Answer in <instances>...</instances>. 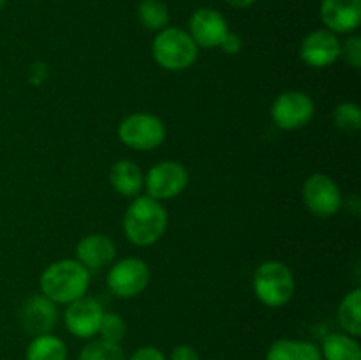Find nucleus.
Returning a JSON list of instances; mask_svg holds the SVG:
<instances>
[{
  "mask_svg": "<svg viewBox=\"0 0 361 360\" xmlns=\"http://www.w3.org/2000/svg\"><path fill=\"white\" fill-rule=\"evenodd\" d=\"M168 228V212L161 201L136 196L123 215V232L134 246L147 247L159 242Z\"/></svg>",
  "mask_w": 361,
  "mask_h": 360,
  "instance_id": "obj_1",
  "label": "nucleus"
},
{
  "mask_svg": "<svg viewBox=\"0 0 361 360\" xmlns=\"http://www.w3.org/2000/svg\"><path fill=\"white\" fill-rule=\"evenodd\" d=\"M90 284V270L78 260H59L44 268L41 292L53 304H71L81 299Z\"/></svg>",
  "mask_w": 361,
  "mask_h": 360,
  "instance_id": "obj_2",
  "label": "nucleus"
},
{
  "mask_svg": "<svg viewBox=\"0 0 361 360\" xmlns=\"http://www.w3.org/2000/svg\"><path fill=\"white\" fill-rule=\"evenodd\" d=\"M252 288L261 304L267 307H282L295 295V275L282 261H263L254 270Z\"/></svg>",
  "mask_w": 361,
  "mask_h": 360,
  "instance_id": "obj_3",
  "label": "nucleus"
},
{
  "mask_svg": "<svg viewBox=\"0 0 361 360\" xmlns=\"http://www.w3.org/2000/svg\"><path fill=\"white\" fill-rule=\"evenodd\" d=\"M197 48L189 32L166 27L159 30L152 42L155 62L168 71H185L197 60Z\"/></svg>",
  "mask_w": 361,
  "mask_h": 360,
  "instance_id": "obj_4",
  "label": "nucleus"
},
{
  "mask_svg": "<svg viewBox=\"0 0 361 360\" xmlns=\"http://www.w3.org/2000/svg\"><path fill=\"white\" fill-rule=\"evenodd\" d=\"M118 138L134 150H152L166 140V126L152 113H133L118 124Z\"/></svg>",
  "mask_w": 361,
  "mask_h": 360,
  "instance_id": "obj_5",
  "label": "nucleus"
},
{
  "mask_svg": "<svg viewBox=\"0 0 361 360\" xmlns=\"http://www.w3.org/2000/svg\"><path fill=\"white\" fill-rule=\"evenodd\" d=\"M189 184V173L185 166L176 161L157 162L148 169L143 176V186L147 187L148 196L154 200H173L185 191Z\"/></svg>",
  "mask_w": 361,
  "mask_h": 360,
  "instance_id": "obj_6",
  "label": "nucleus"
},
{
  "mask_svg": "<svg viewBox=\"0 0 361 360\" xmlns=\"http://www.w3.org/2000/svg\"><path fill=\"white\" fill-rule=\"evenodd\" d=\"M150 282V268L141 258H123L108 272V288L120 299H133Z\"/></svg>",
  "mask_w": 361,
  "mask_h": 360,
  "instance_id": "obj_7",
  "label": "nucleus"
},
{
  "mask_svg": "<svg viewBox=\"0 0 361 360\" xmlns=\"http://www.w3.org/2000/svg\"><path fill=\"white\" fill-rule=\"evenodd\" d=\"M316 106L310 95L300 90L282 92L271 104V120L284 131H295L312 120Z\"/></svg>",
  "mask_w": 361,
  "mask_h": 360,
  "instance_id": "obj_8",
  "label": "nucleus"
},
{
  "mask_svg": "<svg viewBox=\"0 0 361 360\" xmlns=\"http://www.w3.org/2000/svg\"><path fill=\"white\" fill-rule=\"evenodd\" d=\"M302 196L307 208L317 217H330L342 207V193L337 182L324 173H314L305 180Z\"/></svg>",
  "mask_w": 361,
  "mask_h": 360,
  "instance_id": "obj_9",
  "label": "nucleus"
},
{
  "mask_svg": "<svg viewBox=\"0 0 361 360\" xmlns=\"http://www.w3.org/2000/svg\"><path fill=\"white\" fill-rule=\"evenodd\" d=\"M104 309L97 300L90 296H81L69 304L66 309V327L74 337L90 339L99 332Z\"/></svg>",
  "mask_w": 361,
  "mask_h": 360,
  "instance_id": "obj_10",
  "label": "nucleus"
},
{
  "mask_svg": "<svg viewBox=\"0 0 361 360\" xmlns=\"http://www.w3.org/2000/svg\"><path fill=\"white\" fill-rule=\"evenodd\" d=\"M341 56V42L328 28H319L303 37L300 44V59L310 67H328Z\"/></svg>",
  "mask_w": 361,
  "mask_h": 360,
  "instance_id": "obj_11",
  "label": "nucleus"
},
{
  "mask_svg": "<svg viewBox=\"0 0 361 360\" xmlns=\"http://www.w3.org/2000/svg\"><path fill=\"white\" fill-rule=\"evenodd\" d=\"M228 21L215 9H197L190 16L189 34L197 46L203 48H217L222 39L228 35Z\"/></svg>",
  "mask_w": 361,
  "mask_h": 360,
  "instance_id": "obj_12",
  "label": "nucleus"
},
{
  "mask_svg": "<svg viewBox=\"0 0 361 360\" xmlns=\"http://www.w3.org/2000/svg\"><path fill=\"white\" fill-rule=\"evenodd\" d=\"M321 20L334 34H349L361 23V0H321Z\"/></svg>",
  "mask_w": 361,
  "mask_h": 360,
  "instance_id": "obj_13",
  "label": "nucleus"
},
{
  "mask_svg": "<svg viewBox=\"0 0 361 360\" xmlns=\"http://www.w3.org/2000/svg\"><path fill=\"white\" fill-rule=\"evenodd\" d=\"M56 306L44 295L30 296L27 302L21 306L20 320L25 330L32 335L49 334L51 328L56 325Z\"/></svg>",
  "mask_w": 361,
  "mask_h": 360,
  "instance_id": "obj_14",
  "label": "nucleus"
},
{
  "mask_svg": "<svg viewBox=\"0 0 361 360\" xmlns=\"http://www.w3.org/2000/svg\"><path fill=\"white\" fill-rule=\"evenodd\" d=\"M115 242L108 235L92 233L83 236L76 246V260L88 270H99L115 260Z\"/></svg>",
  "mask_w": 361,
  "mask_h": 360,
  "instance_id": "obj_15",
  "label": "nucleus"
},
{
  "mask_svg": "<svg viewBox=\"0 0 361 360\" xmlns=\"http://www.w3.org/2000/svg\"><path fill=\"white\" fill-rule=\"evenodd\" d=\"M109 182L113 189L127 198H136L143 189V175L136 162L120 159L109 169Z\"/></svg>",
  "mask_w": 361,
  "mask_h": 360,
  "instance_id": "obj_16",
  "label": "nucleus"
},
{
  "mask_svg": "<svg viewBox=\"0 0 361 360\" xmlns=\"http://www.w3.org/2000/svg\"><path fill=\"white\" fill-rule=\"evenodd\" d=\"M264 360H323L319 346L298 339H277L268 348Z\"/></svg>",
  "mask_w": 361,
  "mask_h": 360,
  "instance_id": "obj_17",
  "label": "nucleus"
},
{
  "mask_svg": "<svg viewBox=\"0 0 361 360\" xmlns=\"http://www.w3.org/2000/svg\"><path fill=\"white\" fill-rule=\"evenodd\" d=\"M323 360H361V348L349 334H330L321 346Z\"/></svg>",
  "mask_w": 361,
  "mask_h": 360,
  "instance_id": "obj_18",
  "label": "nucleus"
},
{
  "mask_svg": "<svg viewBox=\"0 0 361 360\" xmlns=\"http://www.w3.org/2000/svg\"><path fill=\"white\" fill-rule=\"evenodd\" d=\"M27 360H67V346L60 337L49 334L35 335L27 348Z\"/></svg>",
  "mask_w": 361,
  "mask_h": 360,
  "instance_id": "obj_19",
  "label": "nucleus"
},
{
  "mask_svg": "<svg viewBox=\"0 0 361 360\" xmlns=\"http://www.w3.org/2000/svg\"><path fill=\"white\" fill-rule=\"evenodd\" d=\"M338 321L345 334L358 337L361 334V289L355 288L342 299L338 306Z\"/></svg>",
  "mask_w": 361,
  "mask_h": 360,
  "instance_id": "obj_20",
  "label": "nucleus"
},
{
  "mask_svg": "<svg viewBox=\"0 0 361 360\" xmlns=\"http://www.w3.org/2000/svg\"><path fill=\"white\" fill-rule=\"evenodd\" d=\"M137 18L147 30H162L169 23V11L161 0H141Z\"/></svg>",
  "mask_w": 361,
  "mask_h": 360,
  "instance_id": "obj_21",
  "label": "nucleus"
},
{
  "mask_svg": "<svg viewBox=\"0 0 361 360\" xmlns=\"http://www.w3.org/2000/svg\"><path fill=\"white\" fill-rule=\"evenodd\" d=\"M78 360H126V353L118 342H109L104 339H95L83 346Z\"/></svg>",
  "mask_w": 361,
  "mask_h": 360,
  "instance_id": "obj_22",
  "label": "nucleus"
},
{
  "mask_svg": "<svg viewBox=\"0 0 361 360\" xmlns=\"http://www.w3.org/2000/svg\"><path fill=\"white\" fill-rule=\"evenodd\" d=\"M334 122L344 133H356L361 127V109L356 102H341L334 112Z\"/></svg>",
  "mask_w": 361,
  "mask_h": 360,
  "instance_id": "obj_23",
  "label": "nucleus"
},
{
  "mask_svg": "<svg viewBox=\"0 0 361 360\" xmlns=\"http://www.w3.org/2000/svg\"><path fill=\"white\" fill-rule=\"evenodd\" d=\"M97 334H101V339H104V341L120 342L126 337V321L115 313H104Z\"/></svg>",
  "mask_w": 361,
  "mask_h": 360,
  "instance_id": "obj_24",
  "label": "nucleus"
},
{
  "mask_svg": "<svg viewBox=\"0 0 361 360\" xmlns=\"http://www.w3.org/2000/svg\"><path fill=\"white\" fill-rule=\"evenodd\" d=\"M341 56L345 60V64L353 69L361 67V37L360 35H351L341 44Z\"/></svg>",
  "mask_w": 361,
  "mask_h": 360,
  "instance_id": "obj_25",
  "label": "nucleus"
},
{
  "mask_svg": "<svg viewBox=\"0 0 361 360\" xmlns=\"http://www.w3.org/2000/svg\"><path fill=\"white\" fill-rule=\"evenodd\" d=\"M129 360H166L164 353L154 346H143L130 355Z\"/></svg>",
  "mask_w": 361,
  "mask_h": 360,
  "instance_id": "obj_26",
  "label": "nucleus"
},
{
  "mask_svg": "<svg viewBox=\"0 0 361 360\" xmlns=\"http://www.w3.org/2000/svg\"><path fill=\"white\" fill-rule=\"evenodd\" d=\"M242 37H240L238 34H233V32H228V35H226L221 42V48L224 49V53H228V55H236V53H240L242 52Z\"/></svg>",
  "mask_w": 361,
  "mask_h": 360,
  "instance_id": "obj_27",
  "label": "nucleus"
},
{
  "mask_svg": "<svg viewBox=\"0 0 361 360\" xmlns=\"http://www.w3.org/2000/svg\"><path fill=\"white\" fill-rule=\"evenodd\" d=\"M169 360H200V355H197V352L192 346L180 344L173 349L171 359Z\"/></svg>",
  "mask_w": 361,
  "mask_h": 360,
  "instance_id": "obj_28",
  "label": "nucleus"
},
{
  "mask_svg": "<svg viewBox=\"0 0 361 360\" xmlns=\"http://www.w3.org/2000/svg\"><path fill=\"white\" fill-rule=\"evenodd\" d=\"M224 2L228 4V6L236 7V9H247V7L252 6L256 0H224Z\"/></svg>",
  "mask_w": 361,
  "mask_h": 360,
  "instance_id": "obj_29",
  "label": "nucleus"
},
{
  "mask_svg": "<svg viewBox=\"0 0 361 360\" xmlns=\"http://www.w3.org/2000/svg\"><path fill=\"white\" fill-rule=\"evenodd\" d=\"M6 2H7V0H0V11L4 9V6H6Z\"/></svg>",
  "mask_w": 361,
  "mask_h": 360,
  "instance_id": "obj_30",
  "label": "nucleus"
}]
</instances>
